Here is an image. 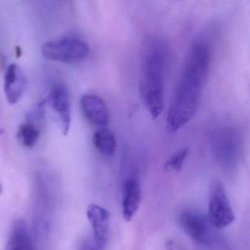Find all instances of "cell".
I'll list each match as a JSON object with an SVG mask.
<instances>
[{
  "label": "cell",
  "instance_id": "1",
  "mask_svg": "<svg viewBox=\"0 0 250 250\" xmlns=\"http://www.w3.org/2000/svg\"><path fill=\"white\" fill-rule=\"evenodd\" d=\"M211 64L209 47L203 41L192 44L174 96L167 111L166 122L170 132H176L196 114Z\"/></svg>",
  "mask_w": 250,
  "mask_h": 250
},
{
  "label": "cell",
  "instance_id": "2",
  "mask_svg": "<svg viewBox=\"0 0 250 250\" xmlns=\"http://www.w3.org/2000/svg\"><path fill=\"white\" fill-rule=\"evenodd\" d=\"M168 50L160 39L148 40L141 59L139 92L141 101L153 120L164 110V84Z\"/></svg>",
  "mask_w": 250,
  "mask_h": 250
},
{
  "label": "cell",
  "instance_id": "3",
  "mask_svg": "<svg viewBox=\"0 0 250 250\" xmlns=\"http://www.w3.org/2000/svg\"><path fill=\"white\" fill-rule=\"evenodd\" d=\"M44 58L62 63H76L84 60L89 53V45L75 38H63L48 41L42 45Z\"/></svg>",
  "mask_w": 250,
  "mask_h": 250
},
{
  "label": "cell",
  "instance_id": "4",
  "mask_svg": "<svg viewBox=\"0 0 250 250\" xmlns=\"http://www.w3.org/2000/svg\"><path fill=\"white\" fill-rule=\"evenodd\" d=\"M207 218L210 224L217 229L227 227L235 220L234 212L227 192L218 179H214L210 185Z\"/></svg>",
  "mask_w": 250,
  "mask_h": 250
},
{
  "label": "cell",
  "instance_id": "5",
  "mask_svg": "<svg viewBox=\"0 0 250 250\" xmlns=\"http://www.w3.org/2000/svg\"><path fill=\"white\" fill-rule=\"evenodd\" d=\"M179 221L185 233L195 242L205 245L212 242V226L207 217L195 211H185L181 214Z\"/></svg>",
  "mask_w": 250,
  "mask_h": 250
},
{
  "label": "cell",
  "instance_id": "6",
  "mask_svg": "<svg viewBox=\"0 0 250 250\" xmlns=\"http://www.w3.org/2000/svg\"><path fill=\"white\" fill-rule=\"evenodd\" d=\"M48 104L58 116L64 135H67L71 125V101L70 92L62 83L53 86L48 96Z\"/></svg>",
  "mask_w": 250,
  "mask_h": 250
},
{
  "label": "cell",
  "instance_id": "7",
  "mask_svg": "<svg viewBox=\"0 0 250 250\" xmlns=\"http://www.w3.org/2000/svg\"><path fill=\"white\" fill-rule=\"evenodd\" d=\"M142 200V190L139 179L135 175H130L125 179L123 185V214L125 220H132L139 208Z\"/></svg>",
  "mask_w": 250,
  "mask_h": 250
},
{
  "label": "cell",
  "instance_id": "8",
  "mask_svg": "<svg viewBox=\"0 0 250 250\" xmlns=\"http://www.w3.org/2000/svg\"><path fill=\"white\" fill-rule=\"evenodd\" d=\"M27 86V80L23 70L16 64L8 66L4 76V95L10 105H15L21 99Z\"/></svg>",
  "mask_w": 250,
  "mask_h": 250
},
{
  "label": "cell",
  "instance_id": "9",
  "mask_svg": "<svg viewBox=\"0 0 250 250\" xmlns=\"http://www.w3.org/2000/svg\"><path fill=\"white\" fill-rule=\"evenodd\" d=\"M82 114L90 124L105 127L108 124L109 114L106 104L98 95H83L80 101Z\"/></svg>",
  "mask_w": 250,
  "mask_h": 250
},
{
  "label": "cell",
  "instance_id": "10",
  "mask_svg": "<svg viewBox=\"0 0 250 250\" xmlns=\"http://www.w3.org/2000/svg\"><path fill=\"white\" fill-rule=\"evenodd\" d=\"M86 215L92 229V236L98 242L106 245L109 220L108 211L101 206L91 204L88 207Z\"/></svg>",
  "mask_w": 250,
  "mask_h": 250
},
{
  "label": "cell",
  "instance_id": "11",
  "mask_svg": "<svg viewBox=\"0 0 250 250\" xmlns=\"http://www.w3.org/2000/svg\"><path fill=\"white\" fill-rule=\"evenodd\" d=\"M5 250H35L27 224L22 219L13 223Z\"/></svg>",
  "mask_w": 250,
  "mask_h": 250
},
{
  "label": "cell",
  "instance_id": "12",
  "mask_svg": "<svg viewBox=\"0 0 250 250\" xmlns=\"http://www.w3.org/2000/svg\"><path fill=\"white\" fill-rule=\"evenodd\" d=\"M92 142L97 151L105 157H111L117 151L115 135L109 129L103 127L94 133Z\"/></svg>",
  "mask_w": 250,
  "mask_h": 250
},
{
  "label": "cell",
  "instance_id": "13",
  "mask_svg": "<svg viewBox=\"0 0 250 250\" xmlns=\"http://www.w3.org/2000/svg\"><path fill=\"white\" fill-rule=\"evenodd\" d=\"M38 121V120L29 117L26 123L21 125L18 128V139L26 148H33L39 141L41 129L39 126L37 125Z\"/></svg>",
  "mask_w": 250,
  "mask_h": 250
},
{
  "label": "cell",
  "instance_id": "14",
  "mask_svg": "<svg viewBox=\"0 0 250 250\" xmlns=\"http://www.w3.org/2000/svg\"><path fill=\"white\" fill-rule=\"evenodd\" d=\"M229 134H225L226 138H223V142L220 141V140L217 139V146L215 149L217 151V154L221 157H226V160L229 159V160H233L234 159L235 154L236 152L239 151V140L237 138H233V135L230 133V137H229Z\"/></svg>",
  "mask_w": 250,
  "mask_h": 250
},
{
  "label": "cell",
  "instance_id": "15",
  "mask_svg": "<svg viewBox=\"0 0 250 250\" xmlns=\"http://www.w3.org/2000/svg\"><path fill=\"white\" fill-rule=\"evenodd\" d=\"M188 148H185L170 156L165 165L166 170L167 171H180L188 157Z\"/></svg>",
  "mask_w": 250,
  "mask_h": 250
},
{
  "label": "cell",
  "instance_id": "16",
  "mask_svg": "<svg viewBox=\"0 0 250 250\" xmlns=\"http://www.w3.org/2000/svg\"><path fill=\"white\" fill-rule=\"evenodd\" d=\"M106 245L98 242L93 236L86 238L82 241L79 247V250H105Z\"/></svg>",
  "mask_w": 250,
  "mask_h": 250
},
{
  "label": "cell",
  "instance_id": "17",
  "mask_svg": "<svg viewBox=\"0 0 250 250\" xmlns=\"http://www.w3.org/2000/svg\"><path fill=\"white\" fill-rule=\"evenodd\" d=\"M2 186H1V182H0V194H1V192H2Z\"/></svg>",
  "mask_w": 250,
  "mask_h": 250
}]
</instances>
